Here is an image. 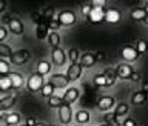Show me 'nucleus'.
Masks as SVG:
<instances>
[{
    "instance_id": "nucleus-55",
    "label": "nucleus",
    "mask_w": 148,
    "mask_h": 126,
    "mask_svg": "<svg viewBox=\"0 0 148 126\" xmlns=\"http://www.w3.org/2000/svg\"><path fill=\"white\" fill-rule=\"evenodd\" d=\"M77 126H79V125H77Z\"/></svg>"
},
{
    "instance_id": "nucleus-45",
    "label": "nucleus",
    "mask_w": 148,
    "mask_h": 126,
    "mask_svg": "<svg viewBox=\"0 0 148 126\" xmlns=\"http://www.w3.org/2000/svg\"><path fill=\"white\" fill-rule=\"evenodd\" d=\"M6 9V2L5 0H0V12H3Z\"/></svg>"
},
{
    "instance_id": "nucleus-13",
    "label": "nucleus",
    "mask_w": 148,
    "mask_h": 126,
    "mask_svg": "<svg viewBox=\"0 0 148 126\" xmlns=\"http://www.w3.org/2000/svg\"><path fill=\"white\" fill-rule=\"evenodd\" d=\"M88 20H90L91 23L105 22V9L103 8H92L90 16H88Z\"/></svg>"
},
{
    "instance_id": "nucleus-31",
    "label": "nucleus",
    "mask_w": 148,
    "mask_h": 126,
    "mask_svg": "<svg viewBox=\"0 0 148 126\" xmlns=\"http://www.w3.org/2000/svg\"><path fill=\"white\" fill-rule=\"evenodd\" d=\"M128 111H130L128 103H119L117 108H116V111H114V114L117 115V117H122V115H127L128 114Z\"/></svg>"
},
{
    "instance_id": "nucleus-4",
    "label": "nucleus",
    "mask_w": 148,
    "mask_h": 126,
    "mask_svg": "<svg viewBox=\"0 0 148 126\" xmlns=\"http://www.w3.org/2000/svg\"><path fill=\"white\" fill-rule=\"evenodd\" d=\"M31 59V52L28 49H18L12 52V57L9 59V63L12 65H25L28 60Z\"/></svg>"
},
{
    "instance_id": "nucleus-11",
    "label": "nucleus",
    "mask_w": 148,
    "mask_h": 126,
    "mask_svg": "<svg viewBox=\"0 0 148 126\" xmlns=\"http://www.w3.org/2000/svg\"><path fill=\"white\" fill-rule=\"evenodd\" d=\"M131 74H133V68L130 66L128 63H119L117 66H116V76H117V78L128 80Z\"/></svg>"
},
{
    "instance_id": "nucleus-10",
    "label": "nucleus",
    "mask_w": 148,
    "mask_h": 126,
    "mask_svg": "<svg viewBox=\"0 0 148 126\" xmlns=\"http://www.w3.org/2000/svg\"><path fill=\"white\" fill-rule=\"evenodd\" d=\"M79 95H80V89L76 88V86H69V88H66V91H65V94L62 97H63L65 103L71 105V103H74V101L79 99Z\"/></svg>"
},
{
    "instance_id": "nucleus-44",
    "label": "nucleus",
    "mask_w": 148,
    "mask_h": 126,
    "mask_svg": "<svg viewBox=\"0 0 148 126\" xmlns=\"http://www.w3.org/2000/svg\"><path fill=\"white\" fill-rule=\"evenodd\" d=\"M36 123H37V122H36V120L32 119V117L26 119V122H25V125H26V126H36Z\"/></svg>"
},
{
    "instance_id": "nucleus-37",
    "label": "nucleus",
    "mask_w": 148,
    "mask_h": 126,
    "mask_svg": "<svg viewBox=\"0 0 148 126\" xmlns=\"http://www.w3.org/2000/svg\"><path fill=\"white\" fill-rule=\"evenodd\" d=\"M91 9H92V5H91V3H83L82 6H80V11H82V14H83L85 17L90 16Z\"/></svg>"
},
{
    "instance_id": "nucleus-42",
    "label": "nucleus",
    "mask_w": 148,
    "mask_h": 126,
    "mask_svg": "<svg viewBox=\"0 0 148 126\" xmlns=\"http://www.w3.org/2000/svg\"><path fill=\"white\" fill-rule=\"evenodd\" d=\"M128 80H131V82H139V80H140V74H139V72H134V71H133V74L130 76V78H128Z\"/></svg>"
},
{
    "instance_id": "nucleus-46",
    "label": "nucleus",
    "mask_w": 148,
    "mask_h": 126,
    "mask_svg": "<svg viewBox=\"0 0 148 126\" xmlns=\"http://www.w3.org/2000/svg\"><path fill=\"white\" fill-rule=\"evenodd\" d=\"M0 126H8V123H6V120H5V117H3V114L0 115Z\"/></svg>"
},
{
    "instance_id": "nucleus-17",
    "label": "nucleus",
    "mask_w": 148,
    "mask_h": 126,
    "mask_svg": "<svg viewBox=\"0 0 148 126\" xmlns=\"http://www.w3.org/2000/svg\"><path fill=\"white\" fill-rule=\"evenodd\" d=\"M74 119H76V122L79 123V126H82V125L90 123L91 114H90V111H86V109H80V111H77V112L74 114Z\"/></svg>"
},
{
    "instance_id": "nucleus-38",
    "label": "nucleus",
    "mask_w": 148,
    "mask_h": 126,
    "mask_svg": "<svg viewBox=\"0 0 148 126\" xmlns=\"http://www.w3.org/2000/svg\"><path fill=\"white\" fill-rule=\"evenodd\" d=\"M31 20L36 23V25H40L42 22H43V16H42L40 12H32L31 14Z\"/></svg>"
},
{
    "instance_id": "nucleus-40",
    "label": "nucleus",
    "mask_w": 148,
    "mask_h": 126,
    "mask_svg": "<svg viewBox=\"0 0 148 126\" xmlns=\"http://www.w3.org/2000/svg\"><path fill=\"white\" fill-rule=\"evenodd\" d=\"M91 5H92V8H103L105 0H92Z\"/></svg>"
},
{
    "instance_id": "nucleus-30",
    "label": "nucleus",
    "mask_w": 148,
    "mask_h": 126,
    "mask_svg": "<svg viewBox=\"0 0 148 126\" xmlns=\"http://www.w3.org/2000/svg\"><path fill=\"white\" fill-rule=\"evenodd\" d=\"M54 91H56V88L53 85L45 83L43 88H42V91H40V94H42V97H45V99H49L51 95H54Z\"/></svg>"
},
{
    "instance_id": "nucleus-9",
    "label": "nucleus",
    "mask_w": 148,
    "mask_h": 126,
    "mask_svg": "<svg viewBox=\"0 0 148 126\" xmlns=\"http://www.w3.org/2000/svg\"><path fill=\"white\" fill-rule=\"evenodd\" d=\"M82 66L79 63H71L68 66V71H66V77H68V80L69 82H77L79 78H80L82 76Z\"/></svg>"
},
{
    "instance_id": "nucleus-52",
    "label": "nucleus",
    "mask_w": 148,
    "mask_h": 126,
    "mask_svg": "<svg viewBox=\"0 0 148 126\" xmlns=\"http://www.w3.org/2000/svg\"><path fill=\"white\" fill-rule=\"evenodd\" d=\"M48 126H59V125H48Z\"/></svg>"
},
{
    "instance_id": "nucleus-29",
    "label": "nucleus",
    "mask_w": 148,
    "mask_h": 126,
    "mask_svg": "<svg viewBox=\"0 0 148 126\" xmlns=\"http://www.w3.org/2000/svg\"><path fill=\"white\" fill-rule=\"evenodd\" d=\"M12 57V49L9 45H5V43H0V59H11Z\"/></svg>"
},
{
    "instance_id": "nucleus-5",
    "label": "nucleus",
    "mask_w": 148,
    "mask_h": 126,
    "mask_svg": "<svg viewBox=\"0 0 148 126\" xmlns=\"http://www.w3.org/2000/svg\"><path fill=\"white\" fill-rule=\"evenodd\" d=\"M57 20L60 23V26H73L74 23L77 22V17H76V14H74L73 11H62V12H59V16H57Z\"/></svg>"
},
{
    "instance_id": "nucleus-20",
    "label": "nucleus",
    "mask_w": 148,
    "mask_h": 126,
    "mask_svg": "<svg viewBox=\"0 0 148 126\" xmlns=\"http://www.w3.org/2000/svg\"><path fill=\"white\" fill-rule=\"evenodd\" d=\"M3 117L6 120L8 126H17V125H20V120H22L18 112H6V114H3Z\"/></svg>"
},
{
    "instance_id": "nucleus-8",
    "label": "nucleus",
    "mask_w": 148,
    "mask_h": 126,
    "mask_svg": "<svg viewBox=\"0 0 148 126\" xmlns=\"http://www.w3.org/2000/svg\"><path fill=\"white\" fill-rule=\"evenodd\" d=\"M8 31L9 32H12L14 35H22L23 34V22L20 20V18H17V17H12V18H9V22H8Z\"/></svg>"
},
{
    "instance_id": "nucleus-43",
    "label": "nucleus",
    "mask_w": 148,
    "mask_h": 126,
    "mask_svg": "<svg viewBox=\"0 0 148 126\" xmlns=\"http://www.w3.org/2000/svg\"><path fill=\"white\" fill-rule=\"evenodd\" d=\"M94 57H96V62H103L105 60V52H97V54H94Z\"/></svg>"
},
{
    "instance_id": "nucleus-34",
    "label": "nucleus",
    "mask_w": 148,
    "mask_h": 126,
    "mask_svg": "<svg viewBox=\"0 0 148 126\" xmlns=\"http://www.w3.org/2000/svg\"><path fill=\"white\" fill-rule=\"evenodd\" d=\"M66 57L71 60V63H77V60L80 59V51L76 49V48H71V49H69V52L66 54Z\"/></svg>"
},
{
    "instance_id": "nucleus-21",
    "label": "nucleus",
    "mask_w": 148,
    "mask_h": 126,
    "mask_svg": "<svg viewBox=\"0 0 148 126\" xmlns=\"http://www.w3.org/2000/svg\"><path fill=\"white\" fill-rule=\"evenodd\" d=\"M48 43H49V46L53 49H56V48H60V42H62V37H60V34L57 31H53V32H49V35H48Z\"/></svg>"
},
{
    "instance_id": "nucleus-2",
    "label": "nucleus",
    "mask_w": 148,
    "mask_h": 126,
    "mask_svg": "<svg viewBox=\"0 0 148 126\" xmlns=\"http://www.w3.org/2000/svg\"><path fill=\"white\" fill-rule=\"evenodd\" d=\"M57 115H59V122L62 126H66L73 122V109H71V105L68 103H63L60 108L57 109Z\"/></svg>"
},
{
    "instance_id": "nucleus-54",
    "label": "nucleus",
    "mask_w": 148,
    "mask_h": 126,
    "mask_svg": "<svg viewBox=\"0 0 148 126\" xmlns=\"http://www.w3.org/2000/svg\"><path fill=\"white\" fill-rule=\"evenodd\" d=\"M0 115H2V114H0Z\"/></svg>"
},
{
    "instance_id": "nucleus-12",
    "label": "nucleus",
    "mask_w": 148,
    "mask_h": 126,
    "mask_svg": "<svg viewBox=\"0 0 148 126\" xmlns=\"http://www.w3.org/2000/svg\"><path fill=\"white\" fill-rule=\"evenodd\" d=\"M51 59H53V63L57 65V66H63L65 62H66V52L62 48H56L51 52Z\"/></svg>"
},
{
    "instance_id": "nucleus-25",
    "label": "nucleus",
    "mask_w": 148,
    "mask_h": 126,
    "mask_svg": "<svg viewBox=\"0 0 148 126\" xmlns=\"http://www.w3.org/2000/svg\"><path fill=\"white\" fill-rule=\"evenodd\" d=\"M103 76L106 77V88H110V86H113L116 80H117V76H116V69H106V71L103 72Z\"/></svg>"
},
{
    "instance_id": "nucleus-19",
    "label": "nucleus",
    "mask_w": 148,
    "mask_h": 126,
    "mask_svg": "<svg viewBox=\"0 0 148 126\" xmlns=\"http://www.w3.org/2000/svg\"><path fill=\"white\" fill-rule=\"evenodd\" d=\"M9 78H11V85L14 89H20V88L23 86V83H25V80H23V76L20 72H11L8 76Z\"/></svg>"
},
{
    "instance_id": "nucleus-51",
    "label": "nucleus",
    "mask_w": 148,
    "mask_h": 126,
    "mask_svg": "<svg viewBox=\"0 0 148 126\" xmlns=\"http://www.w3.org/2000/svg\"><path fill=\"white\" fill-rule=\"evenodd\" d=\"M145 23H147V25H148V17H147V18H145Z\"/></svg>"
},
{
    "instance_id": "nucleus-36",
    "label": "nucleus",
    "mask_w": 148,
    "mask_h": 126,
    "mask_svg": "<svg viewBox=\"0 0 148 126\" xmlns=\"http://www.w3.org/2000/svg\"><path fill=\"white\" fill-rule=\"evenodd\" d=\"M46 23H48V28H49V29H59V28H60V23H59V20H57V16H54L49 22H46Z\"/></svg>"
},
{
    "instance_id": "nucleus-48",
    "label": "nucleus",
    "mask_w": 148,
    "mask_h": 126,
    "mask_svg": "<svg viewBox=\"0 0 148 126\" xmlns=\"http://www.w3.org/2000/svg\"><path fill=\"white\" fill-rule=\"evenodd\" d=\"M36 126H48V125H45V123H40V122H37Z\"/></svg>"
},
{
    "instance_id": "nucleus-18",
    "label": "nucleus",
    "mask_w": 148,
    "mask_h": 126,
    "mask_svg": "<svg viewBox=\"0 0 148 126\" xmlns=\"http://www.w3.org/2000/svg\"><path fill=\"white\" fill-rule=\"evenodd\" d=\"M48 35H49V28H48V23L46 22H42L40 25L36 26V37L39 40L48 39Z\"/></svg>"
},
{
    "instance_id": "nucleus-35",
    "label": "nucleus",
    "mask_w": 148,
    "mask_h": 126,
    "mask_svg": "<svg viewBox=\"0 0 148 126\" xmlns=\"http://www.w3.org/2000/svg\"><path fill=\"white\" fill-rule=\"evenodd\" d=\"M147 49H148V43H147V42H145V40H139L137 45H136V51L139 52V55H140V54H145Z\"/></svg>"
},
{
    "instance_id": "nucleus-50",
    "label": "nucleus",
    "mask_w": 148,
    "mask_h": 126,
    "mask_svg": "<svg viewBox=\"0 0 148 126\" xmlns=\"http://www.w3.org/2000/svg\"><path fill=\"white\" fill-rule=\"evenodd\" d=\"M97 126H110V125H106V123H102V125H97Z\"/></svg>"
},
{
    "instance_id": "nucleus-33",
    "label": "nucleus",
    "mask_w": 148,
    "mask_h": 126,
    "mask_svg": "<svg viewBox=\"0 0 148 126\" xmlns=\"http://www.w3.org/2000/svg\"><path fill=\"white\" fill-rule=\"evenodd\" d=\"M12 88L11 85V78L6 77H0V91H9Z\"/></svg>"
},
{
    "instance_id": "nucleus-1",
    "label": "nucleus",
    "mask_w": 148,
    "mask_h": 126,
    "mask_svg": "<svg viewBox=\"0 0 148 126\" xmlns=\"http://www.w3.org/2000/svg\"><path fill=\"white\" fill-rule=\"evenodd\" d=\"M43 85H45L43 77L39 76L37 72L31 74V76L28 77V80H26V89L29 91V92H37V91H42V88H43Z\"/></svg>"
},
{
    "instance_id": "nucleus-7",
    "label": "nucleus",
    "mask_w": 148,
    "mask_h": 126,
    "mask_svg": "<svg viewBox=\"0 0 148 126\" xmlns=\"http://www.w3.org/2000/svg\"><path fill=\"white\" fill-rule=\"evenodd\" d=\"M114 105H116V100H114V97H111V95H103L99 99V101H97V108H99V111H103V112L111 111L114 108Z\"/></svg>"
},
{
    "instance_id": "nucleus-23",
    "label": "nucleus",
    "mask_w": 148,
    "mask_h": 126,
    "mask_svg": "<svg viewBox=\"0 0 148 126\" xmlns=\"http://www.w3.org/2000/svg\"><path fill=\"white\" fill-rule=\"evenodd\" d=\"M131 18L133 20H136V22H145V18L148 17V14H147V11L143 8H136V9H133L131 11Z\"/></svg>"
},
{
    "instance_id": "nucleus-49",
    "label": "nucleus",
    "mask_w": 148,
    "mask_h": 126,
    "mask_svg": "<svg viewBox=\"0 0 148 126\" xmlns=\"http://www.w3.org/2000/svg\"><path fill=\"white\" fill-rule=\"evenodd\" d=\"M143 9H145V11H147V14H148V3H147V6L143 8Z\"/></svg>"
},
{
    "instance_id": "nucleus-6",
    "label": "nucleus",
    "mask_w": 148,
    "mask_h": 126,
    "mask_svg": "<svg viewBox=\"0 0 148 126\" xmlns=\"http://www.w3.org/2000/svg\"><path fill=\"white\" fill-rule=\"evenodd\" d=\"M120 55L123 57L125 62H136V60L140 57L139 55V52L136 51V48L131 45H127V46H123L122 51H120Z\"/></svg>"
},
{
    "instance_id": "nucleus-3",
    "label": "nucleus",
    "mask_w": 148,
    "mask_h": 126,
    "mask_svg": "<svg viewBox=\"0 0 148 126\" xmlns=\"http://www.w3.org/2000/svg\"><path fill=\"white\" fill-rule=\"evenodd\" d=\"M46 83L53 85L56 89H63V88H66V86H68L69 80H68L66 74H51Z\"/></svg>"
},
{
    "instance_id": "nucleus-28",
    "label": "nucleus",
    "mask_w": 148,
    "mask_h": 126,
    "mask_svg": "<svg viewBox=\"0 0 148 126\" xmlns=\"http://www.w3.org/2000/svg\"><path fill=\"white\" fill-rule=\"evenodd\" d=\"M103 117H105V123H106V125H110V126H120L119 117H117L114 112H106Z\"/></svg>"
},
{
    "instance_id": "nucleus-24",
    "label": "nucleus",
    "mask_w": 148,
    "mask_h": 126,
    "mask_svg": "<svg viewBox=\"0 0 148 126\" xmlns=\"http://www.w3.org/2000/svg\"><path fill=\"white\" fill-rule=\"evenodd\" d=\"M51 68H53V66H51L49 62H46V60H42V62L37 63V71H36V72L39 74V76L43 77V76H46V74L51 72Z\"/></svg>"
},
{
    "instance_id": "nucleus-27",
    "label": "nucleus",
    "mask_w": 148,
    "mask_h": 126,
    "mask_svg": "<svg viewBox=\"0 0 148 126\" xmlns=\"http://www.w3.org/2000/svg\"><path fill=\"white\" fill-rule=\"evenodd\" d=\"M9 63L8 60H5V59H0V77H6L11 74V66H9Z\"/></svg>"
},
{
    "instance_id": "nucleus-32",
    "label": "nucleus",
    "mask_w": 148,
    "mask_h": 126,
    "mask_svg": "<svg viewBox=\"0 0 148 126\" xmlns=\"http://www.w3.org/2000/svg\"><path fill=\"white\" fill-rule=\"evenodd\" d=\"M92 82H94V85L99 86V88H106V77L103 74H96L94 78H92Z\"/></svg>"
},
{
    "instance_id": "nucleus-22",
    "label": "nucleus",
    "mask_w": 148,
    "mask_h": 126,
    "mask_svg": "<svg viewBox=\"0 0 148 126\" xmlns=\"http://www.w3.org/2000/svg\"><path fill=\"white\" fill-rule=\"evenodd\" d=\"M147 97H148L147 92L136 91V92H133V95H131V103L134 106H136V105H143V103H145V100H147Z\"/></svg>"
},
{
    "instance_id": "nucleus-16",
    "label": "nucleus",
    "mask_w": 148,
    "mask_h": 126,
    "mask_svg": "<svg viewBox=\"0 0 148 126\" xmlns=\"http://www.w3.org/2000/svg\"><path fill=\"white\" fill-rule=\"evenodd\" d=\"M17 103V95H6L3 99H0V111H8L9 108H12Z\"/></svg>"
},
{
    "instance_id": "nucleus-53",
    "label": "nucleus",
    "mask_w": 148,
    "mask_h": 126,
    "mask_svg": "<svg viewBox=\"0 0 148 126\" xmlns=\"http://www.w3.org/2000/svg\"><path fill=\"white\" fill-rule=\"evenodd\" d=\"M18 126H26V125H25V123H23V125H18Z\"/></svg>"
},
{
    "instance_id": "nucleus-39",
    "label": "nucleus",
    "mask_w": 148,
    "mask_h": 126,
    "mask_svg": "<svg viewBox=\"0 0 148 126\" xmlns=\"http://www.w3.org/2000/svg\"><path fill=\"white\" fill-rule=\"evenodd\" d=\"M6 37H8V29H6L5 26L0 25V42H3Z\"/></svg>"
},
{
    "instance_id": "nucleus-41",
    "label": "nucleus",
    "mask_w": 148,
    "mask_h": 126,
    "mask_svg": "<svg viewBox=\"0 0 148 126\" xmlns=\"http://www.w3.org/2000/svg\"><path fill=\"white\" fill-rule=\"evenodd\" d=\"M122 126H137V123L134 122L133 119H125L123 123H122Z\"/></svg>"
},
{
    "instance_id": "nucleus-26",
    "label": "nucleus",
    "mask_w": 148,
    "mask_h": 126,
    "mask_svg": "<svg viewBox=\"0 0 148 126\" xmlns=\"http://www.w3.org/2000/svg\"><path fill=\"white\" fill-rule=\"evenodd\" d=\"M65 103L63 101V97L62 95H51L49 99H48V105H49V108H60Z\"/></svg>"
},
{
    "instance_id": "nucleus-14",
    "label": "nucleus",
    "mask_w": 148,
    "mask_h": 126,
    "mask_svg": "<svg viewBox=\"0 0 148 126\" xmlns=\"http://www.w3.org/2000/svg\"><path fill=\"white\" fill-rule=\"evenodd\" d=\"M79 65L83 68H92L96 65V57H94V54H91V52H85V54H82L80 55V59H79Z\"/></svg>"
},
{
    "instance_id": "nucleus-47",
    "label": "nucleus",
    "mask_w": 148,
    "mask_h": 126,
    "mask_svg": "<svg viewBox=\"0 0 148 126\" xmlns=\"http://www.w3.org/2000/svg\"><path fill=\"white\" fill-rule=\"evenodd\" d=\"M142 91L148 94V82H143V83H142Z\"/></svg>"
},
{
    "instance_id": "nucleus-15",
    "label": "nucleus",
    "mask_w": 148,
    "mask_h": 126,
    "mask_svg": "<svg viewBox=\"0 0 148 126\" xmlns=\"http://www.w3.org/2000/svg\"><path fill=\"white\" fill-rule=\"evenodd\" d=\"M120 18H122V14H120L119 9L110 8V9H106V11H105V22L117 23V22H120Z\"/></svg>"
}]
</instances>
